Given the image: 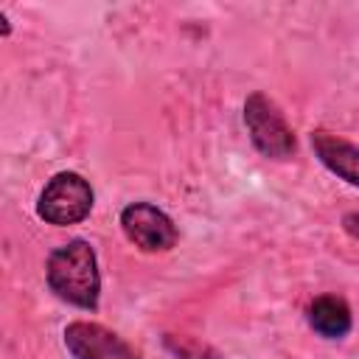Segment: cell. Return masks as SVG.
I'll return each mask as SVG.
<instances>
[{"label": "cell", "instance_id": "cell-1", "mask_svg": "<svg viewBox=\"0 0 359 359\" xmlns=\"http://www.w3.org/2000/svg\"><path fill=\"white\" fill-rule=\"evenodd\" d=\"M45 280L59 300L84 311L98 309L101 272H98V258L90 241L73 238L56 247L45 261Z\"/></svg>", "mask_w": 359, "mask_h": 359}, {"label": "cell", "instance_id": "cell-2", "mask_svg": "<svg viewBox=\"0 0 359 359\" xmlns=\"http://www.w3.org/2000/svg\"><path fill=\"white\" fill-rule=\"evenodd\" d=\"M93 202H95L93 185L79 171H59L39 191L36 216L53 227L79 224L90 216Z\"/></svg>", "mask_w": 359, "mask_h": 359}, {"label": "cell", "instance_id": "cell-3", "mask_svg": "<svg viewBox=\"0 0 359 359\" xmlns=\"http://www.w3.org/2000/svg\"><path fill=\"white\" fill-rule=\"evenodd\" d=\"M244 126L252 146L269 160H289L297 151L294 132L280 107L266 93H250L244 101Z\"/></svg>", "mask_w": 359, "mask_h": 359}, {"label": "cell", "instance_id": "cell-4", "mask_svg": "<svg viewBox=\"0 0 359 359\" xmlns=\"http://www.w3.org/2000/svg\"><path fill=\"white\" fill-rule=\"evenodd\" d=\"M121 230L140 252H168L180 238L171 216L151 202H129L121 210Z\"/></svg>", "mask_w": 359, "mask_h": 359}, {"label": "cell", "instance_id": "cell-5", "mask_svg": "<svg viewBox=\"0 0 359 359\" xmlns=\"http://www.w3.org/2000/svg\"><path fill=\"white\" fill-rule=\"evenodd\" d=\"M65 348L73 359H140V353L101 323L73 320L65 325Z\"/></svg>", "mask_w": 359, "mask_h": 359}, {"label": "cell", "instance_id": "cell-6", "mask_svg": "<svg viewBox=\"0 0 359 359\" xmlns=\"http://www.w3.org/2000/svg\"><path fill=\"white\" fill-rule=\"evenodd\" d=\"M311 149L317 154V160L339 180H345L348 185L359 188V146L331 135V132H311Z\"/></svg>", "mask_w": 359, "mask_h": 359}, {"label": "cell", "instance_id": "cell-7", "mask_svg": "<svg viewBox=\"0 0 359 359\" xmlns=\"http://www.w3.org/2000/svg\"><path fill=\"white\" fill-rule=\"evenodd\" d=\"M309 328L323 339H342L353 328V314L345 297L339 294H320L306 309Z\"/></svg>", "mask_w": 359, "mask_h": 359}, {"label": "cell", "instance_id": "cell-8", "mask_svg": "<svg viewBox=\"0 0 359 359\" xmlns=\"http://www.w3.org/2000/svg\"><path fill=\"white\" fill-rule=\"evenodd\" d=\"M165 348L180 356V359H216V351L208 348L205 342H196V339H188V337H174V334H165Z\"/></svg>", "mask_w": 359, "mask_h": 359}, {"label": "cell", "instance_id": "cell-9", "mask_svg": "<svg viewBox=\"0 0 359 359\" xmlns=\"http://www.w3.org/2000/svg\"><path fill=\"white\" fill-rule=\"evenodd\" d=\"M342 230H345L351 238L359 241V210H351V213L342 216Z\"/></svg>", "mask_w": 359, "mask_h": 359}]
</instances>
